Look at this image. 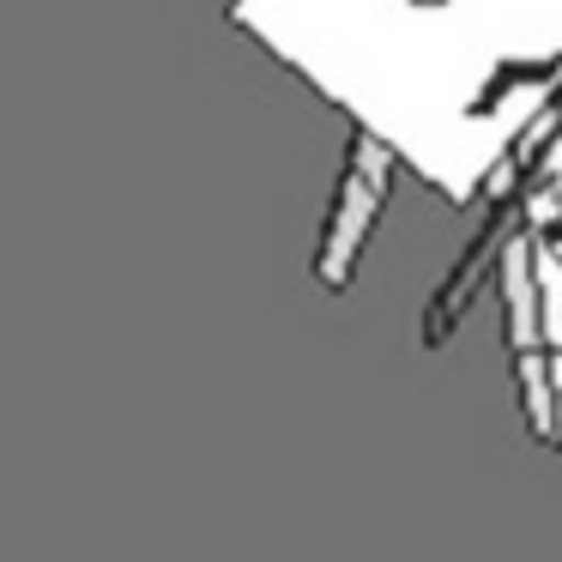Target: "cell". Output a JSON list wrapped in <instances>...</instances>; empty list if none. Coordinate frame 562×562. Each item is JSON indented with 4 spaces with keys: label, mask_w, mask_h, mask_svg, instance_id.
I'll list each match as a JSON object with an SVG mask.
<instances>
[{
    "label": "cell",
    "mask_w": 562,
    "mask_h": 562,
    "mask_svg": "<svg viewBox=\"0 0 562 562\" xmlns=\"http://www.w3.org/2000/svg\"><path fill=\"white\" fill-rule=\"evenodd\" d=\"M381 206V151L369 139H357V164L345 170V188H339V206H333V224H327V248H321V272L333 284L351 272L357 248H363V231Z\"/></svg>",
    "instance_id": "obj_1"
}]
</instances>
